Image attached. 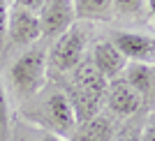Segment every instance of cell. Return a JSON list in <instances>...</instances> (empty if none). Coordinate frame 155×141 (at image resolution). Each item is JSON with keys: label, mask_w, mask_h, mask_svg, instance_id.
<instances>
[{"label": "cell", "mask_w": 155, "mask_h": 141, "mask_svg": "<svg viewBox=\"0 0 155 141\" xmlns=\"http://www.w3.org/2000/svg\"><path fill=\"white\" fill-rule=\"evenodd\" d=\"M72 72H74V79H72L67 97H70L72 107H74L77 125H79V123H84L100 113L102 97L107 95V84L109 81L97 72L93 60H81Z\"/></svg>", "instance_id": "cell-1"}, {"label": "cell", "mask_w": 155, "mask_h": 141, "mask_svg": "<svg viewBox=\"0 0 155 141\" xmlns=\"http://www.w3.org/2000/svg\"><path fill=\"white\" fill-rule=\"evenodd\" d=\"M46 77V53L44 49H28L14 60L9 70V81L19 97H32L42 86Z\"/></svg>", "instance_id": "cell-2"}, {"label": "cell", "mask_w": 155, "mask_h": 141, "mask_svg": "<svg viewBox=\"0 0 155 141\" xmlns=\"http://www.w3.org/2000/svg\"><path fill=\"white\" fill-rule=\"evenodd\" d=\"M86 56V35L77 26L65 30L56 37L51 51H49V65L58 72H72Z\"/></svg>", "instance_id": "cell-3"}, {"label": "cell", "mask_w": 155, "mask_h": 141, "mask_svg": "<svg viewBox=\"0 0 155 141\" xmlns=\"http://www.w3.org/2000/svg\"><path fill=\"white\" fill-rule=\"evenodd\" d=\"M42 37H58L74 26V2L72 0H44L42 9L37 12Z\"/></svg>", "instance_id": "cell-4"}, {"label": "cell", "mask_w": 155, "mask_h": 141, "mask_svg": "<svg viewBox=\"0 0 155 141\" xmlns=\"http://www.w3.org/2000/svg\"><path fill=\"white\" fill-rule=\"evenodd\" d=\"M7 37L12 39L16 46H28L35 44L42 37V26H39V16L30 9L14 5L9 9V21H7Z\"/></svg>", "instance_id": "cell-5"}, {"label": "cell", "mask_w": 155, "mask_h": 141, "mask_svg": "<svg viewBox=\"0 0 155 141\" xmlns=\"http://www.w3.org/2000/svg\"><path fill=\"white\" fill-rule=\"evenodd\" d=\"M44 118L53 127V134L65 136L77 130V113L65 93H53L44 102Z\"/></svg>", "instance_id": "cell-6"}, {"label": "cell", "mask_w": 155, "mask_h": 141, "mask_svg": "<svg viewBox=\"0 0 155 141\" xmlns=\"http://www.w3.org/2000/svg\"><path fill=\"white\" fill-rule=\"evenodd\" d=\"M111 44L125 56V60L150 63L155 58V39L141 32H114Z\"/></svg>", "instance_id": "cell-7"}, {"label": "cell", "mask_w": 155, "mask_h": 141, "mask_svg": "<svg viewBox=\"0 0 155 141\" xmlns=\"http://www.w3.org/2000/svg\"><path fill=\"white\" fill-rule=\"evenodd\" d=\"M143 97L125 81H114L107 88V104L116 116H132L139 111Z\"/></svg>", "instance_id": "cell-8"}, {"label": "cell", "mask_w": 155, "mask_h": 141, "mask_svg": "<svg viewBox=\"0 0 155 141\" xmlns=\"http://www.w3.org/2000/svg\"><path fill=\"white\" fill-rule=\"evenodd\" d=\"M93 65L107 81L120 77V72L127 67V60L111 42H97L93 49Z\"/></svg>", "instance_id": "cell-9"}, {"label": "cell", "mask_w": 155, "mask_h": 141, "mask_svg": "<svg viewBox=\"0 0 155 141\" xmlns=\"http://www.w3.org/2000/svg\"><path fill=\"white\" fill-rule=\"evenodd\" d=\"M77 141H114V123H111V118L97 113L88 120L79 123Z\"/></svg>", "instance_id": "cell-10"}, {"label": "cell", "mask_w": 155, "mask_h": 141, "mask_svg": "<svg viewBox=\"0 0 155 141\" xmlns=\"http://www.w3.org/2000/svg\"><path fill=\"white\" fill-rule=\"evenodd\" d=\"M74 2V16L81 21H107L114 14L111 0H72Z\"/></svg>", "instance_id": "cell-11"}, {"label": "cell", "mask_w": 155, "mask_h": 141, "mask_svg": "<svg viewBox=\"0 0 155 141\" xmlns=\"http://www.w3.org/2000/svg\"><path fill=\"white\" fill-rule=\"evenodd\" d=\"M125 84L132 86L141 97H146L153 90V67L146 63H132L130 67H125Z\"/></svg>", "instance_id": "cell-12"}, {"label": "cell", "mask_w": 155, "mask_h": 141, "mask_svg": "<svg viewBox=\"0 0 155 141\" xmlns=\"http://www.w3.org/2000/svg\"><path fill=\"white\" fill-rule=\"evenodd\" d=\"M0 141H9V104L2 81H0Z\"/></svg>", "instance_id": "cell-13"}, {"label": "cell", "mask_w": 155, "mask_h": 141, "mask_svg": "<svg viewBox=\"0 0 155 141\" xmlns=\"http://www.w3.org/2000/svg\"><path fill=\"white\" fill-rule=\"evenodd\" d=\"M111 2H114V12L125 14V16L139 14L146 7V0H111Z\"/></svg>", "instance_id": "cell-14"}, {"label": "cell", "mask_w": 155, "mask_h": 141, "mask_svg": "<svg viewBox=\"0 0 155 141\" xmlns=\"http://www.w3.org/2000/svg\"><path fill=\"white\" fill-rule=\"evenodd\" d=\"M7 21H9V2L0 0V46L7 39Z\"/></svg>", "instance_id": "cell-15"}, {"label": "cell", "mask_w": 155, "mask_h": 141, "mask_svg": "<svg viewBox=\"0 0 155 141\" xmlns=\"http://www.w3.org/2000/svg\"><path fill=\"white\" fill-rule=\"evenodd\" d=\"M14 5L16 7H23V9H30V12L37 14L44 5V0H14Z\"/></svg>", "instance_id": "cell-16"}, {"label": "cell", "mask_w": 155, "mask_h": 141, "mask_svg": "<svg viewBox=\"0 0 155 141\" xmlns=\"http://www.w3.org/2000/svg\"><path fill=\"white\" fill-rule=\"evenodd\" d=\"M141 141H155V123L146 125V130H143V134H141Z\"/></svg>", "instance_id": "cell-17"}, {"label": "cell", "mask_w": 155, "mask_h": 141, "mask_svg": "<svg viewBox=\"0 0 155 141\" xmlns=\"http://www.w3.org/2000/svg\"><path fill=\"white\" fill-rule=\"evenodd\" d=\"M39 141H65V139H63V136H58V134H53V132H51V134H44V136H42Z\"/></svg>", "instance_id": "cell-18"}, {"label": "cell", "mask_w": 155, "mask_h": 141, "mask_svg": "<svg viewBox=\"0 0 155 141\" xmlns=\"http://www.w3.org/2000/svg\"><path fill=\"white\" fill-rule=\"evenodd\" d=\"M146 7H148L150 16H153V19H155V0H146Z\"/></svg>", "instance_id": "cell-19"}, {"label": "cell", "mask_w": 155, "mask_h": 141, "mask_svg": "<svg viewBox=\"0 0 155 141\" xmlns=\"http://www.w3.org/2000/svg\"><path fill=\"white\" fill-rule=\"evenodd\" d=\"M153 88H155V67H153Z\"/></svg>", "instance_id": "cell-20"}, {"label": "cell", "mask_w": 155, "mask_h": 141, "mask_svg": "<svg viewBox=\"0 0 155 141\" xmlns=\"http://www.w3.org/2000/svg\"><path fill=\"white\" fill-rule=\"evenodd\" d=\"M120 141H125V139H120Z\"/></svg>", "instance_id": "cell-21"}]
</instances>
